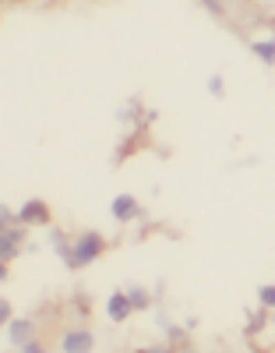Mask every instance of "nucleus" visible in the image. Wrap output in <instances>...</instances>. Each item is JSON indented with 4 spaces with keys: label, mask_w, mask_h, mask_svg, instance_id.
I'll use <instances>...</instances> for the list:
<instances>
[{
    "label": "nucleus",
    "mask_w": 275,
    "mask_h": 353,
    "mask_svg": "<svg viewBox=\"0 0 275 353\" xmlns=\"http://www.w3.org/2000/svg\"><path fill=\"white\" fill-rule=\"evenodd\" d=\"M106 251V237L99 230H85L71 241V258H68V269H85V265L99 261Z\"/></svg>",
    "instance_id": "nucleus-1"
},
{
    "label": "nucleus",
    "mask_w": 275,
    "mask_h": 353,
    "mask_svg": "<svg viewBox=\"0 0 275 353\" xmlns=\"http://www.w3.org/2000/svg\"><path fill=\"white\" fill-rule=\"evenodd\" d=\"M92 350H96V336L85 325H74L60 336V353H92Z\"/></svg>",
    "instance_id": "nucleus-2"
},
{
    "label": "nucleus",
    "mask_w": 275,
    "mask_h": 353,
    "mask_svg": "<svg viewBox=\"0 0 275 353\" xmlns=\"http://www.w3.org/2000/svg\"><path fill=\"white\" fill-rule=\"evenodd\" d=\"M14 223L18 226H46L50 223V205L43 198H28L21 209L14 212Z\"/></svg>",
    "instance_id": "nucleus-3"
},
{
    "label": "nucleus",
    "mask_w": 275,
    "mask_h": 353,
    "mask_svg": "<svg viewBox=\"0 0 275 353\" xmlns=\"http://www.w3.org/2000/svg\"><path fill=\"white\" fill-rule=\"evenodd\" d=\"M110 216H113L116 223H134V219L145 216V209H141V201H138L134 194H113V201H110Z\"/></svg>",
    "instance_id": "nucleus-4"
},
{
    "label": "nucleus",
    "mask_w": 275,
    "mask_h": 353,
    "mask_svg": "<svg viewBox=\"0 0 275 353\" xmlns=\"http://www.w3.org/2000/svg\"><path fill=\"white\" fill-rule=\"evenodd\" d=\"M32 339H39V321L36 318H11L8 321V343L11 346H25V343H32Z\"/></svg>",
    "instance_id": "nucleus-5"
},
{
    "label": "nucleus",
    "mask_w": 275,
    "mask_h": 353,
    "mask_svg": "<svg viewBox=\"0 0 275 353\" xmlns=\"http://www.w3.org/2000/svg\"><path fill=\"white\" fill-rule=\"evenodd\" d=\"M25 248V226H8V230H0V261H14Z\"/></svg>",
    "instance_id": "nucleus-6"
},
{
    "label": "nucleus",
    "mask_w": 275,
    "mask_h": 353,
    "mask_svg": "<svg viewBox=\"0 0 275 353\" xmlns=\"http://www.w3.org/2000/svg\"><path fill=\"white\" fill-rule=\"evenodd\" d=\"M106 314H110L113 321H128V318L134 314V307H131V301H128V293H124V290H113V293H110Z\"/></svg>",
    "instance_id": "nucleus-7"
},
{
    "label": "nucleus",
    "mask_w": 275,
    "mask_h": 353,
    "mask_svg": "<svg viewBox=\"0 0 275 353\" xmlns=\"http://www.w3.org/2000/svg\"><path fill=\"white\" fill-rule=\"evenodd\" d=\"M251 53L261 57L265 68H275V43L272 39H251Z\"/></svg>",
    "instance_id": "nucleus-8"
},
{
    "label": "nucleus",
    "mask_w": 275,
    "mask_h": 353,
    "mask_svg": "<svg viewBox=\"0 0 275 353\" xmlns=\"http://www.w3.org/2000/svg\"><path fill=\"white\" fill-rule=\"evenodd\" d=\"M124 293H128V301H131L134 311H148V307H152V293H148L145 286H128Z\"/></svg>",
    "instance_id": "nucleus-9"
},
{
    "label": "nucleus",
    "mask_w": 275,
    "mask_h": 353,
    "mask_svg": "<svg viewBox=\"0 0 275 353\" xmlns=\"http://www.w3.org/2000/svg\"><path fill=\"white\" fill-rule=\"evenodd\" d=\"M265 325H268V307H258V311H254V314L247 318V325H243V336L251 339V336H258V332H261Z\"/></svg>",
    "instance_id": "nucleus-10"
},
{
    "label": "nucleus",
    "mask_w": 275,
    "mask_h": 353,
    "mask_svg": "<svg viewBox=\"0 0 275 353\" xmlns=\"http://www.w3.org/2000/svg\"><path fill=\"white\" fill-rule=\"evenodd\" d=\"M50 248L64 258V265H68V258H71V241L64 237V230H50Z\"/></svg>",
    "instance_id": "nucleus-11"
},
{
    "label": "nucleus",
    "mask_w": 275,
    "mask_h": 353,
    "mask_svg": "<svg viewBox=\"0 0 275 353\" xmlns=\"http://www.w3.org/2000/svg\"><path fill=\"white\" fill-rule=\"evenodd\" d=\"M258 301H261V307L275 311V283H265V286L258 290Z\"/></svg>",
    "instance_id": "nucleus-12"
},
{
    "label": "nucleus",
    "mask_w": 275,
    "mask_h": 353,
    "mask_svg": "<svg viewBox=\"0 0 275 353\" xmlns=\"http://www.w3.org/2000/svg\"><path fill=\"white\" fill-rule=\"evenodd\" d=\"M134 353H191L187 346H173V343H163V346H141Z\"/></svg>",
    "instance_id": "nucleus-13"
},
{
    "label": "nucleus",
    "mask_w": 275,
    "mask_h": 353,
    "mask_svg": "<svg viewBox=\"0 0 275 353\" xmlns=\"http://www.w3.org/2000/svg\"><path fill=\"white\" fill-rule=\"evenodd\" d=\"M208 92H212V99H223V96H226V81H223V74H212V78H208Z\"/></svg>",
    "instance_id": "nucleus-14"
},
{
    "label": "nucleus",
    "mask_w": 275,
    "mask_h": 353,
    "mask_svg": "<svg viewBox=\"0 0 275 353\" xmlns=\"http://www.w3.org/2000/svg\"><path fill=\"white\" fill-rule=\"evenodd\" d=\"M14 318V307H11V301L8 297H0V329H8V321Z\"/></svg>",
    "instance_id": "nucleus-15"
},
{
    "label": "nucleus",
    "mask_w": 275,
    "mask_h": 353,
    "mask_svg": "<svg viewBox=\"0 0 275 353\" xmlns=\"http://www.w3.org/2000/svg\"><path fill=\"white\" fill-rule=\"evenodd\" d=\"M194 4H201L208 14H216V18H223V4H219V0H194Z\"/></svg>",
    "instance_id": "nucleus-16"
},
{
    "label": "nucleus",
    "mask_w": 275,
    "mask_h": 353,
    "mask_svg": "<svg viewBox=\"0 0 275 353\" xmlns=\"http://www.w3.org/2000/svg\"><path fill=\"white\" fill-rule=\"evenodd\" d=\"M21 353H46V346H43L39 339H32V343H25V346H21Z\"/></svg>",
    "instance_id": "nucleus-17"
},
{
    "label": "nucleus",
    "mask_w": 275,
    "mask_h": 353,
    "mask_svg": "<svg viewBox=\"0 0 275 353\" xmlns=\"http://www.w3.org/2000/svg\"><path fill=\"white\" fill-rule=\"evenodd\" d=\"M8 279V261H0V283Z\"/></svg>",
    "instance_id": "nucleus-18"
},
{
    "label": "nucleus",
    "mask_w": 275,
    "mask_h": 353,
    "mask_svg": "<svg viewBox=\"0 0 275 353\" xmlns=\"http://www.w3.org/2000/svg\"><path fill=\"white\" fill-rule=\"evenodd\" d=\"M268 25H272V43H275V18H272V21H268Z\"/></svg>",
    "instance_id": "nucleus-19"
},
{
    "label": "nucleus",
    "mask_w": 275,
    "mask_h": 353,
    "mask_svg": "<svg viewBox=\"0 0 275 353\" xmlns=\"http://www.w3.org/2000/svg\"><path fill=\"white\" fill-rule=\"evenodd\" d=\"M0 4H4V0H0Z\"/></svg>",
    "instance_id": "nucleus-20"
}]
</instances>
